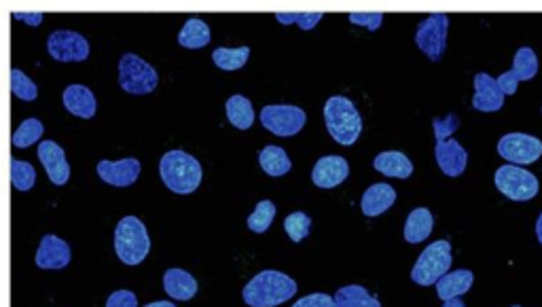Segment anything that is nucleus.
<instances>
[{
    "mask_svg": "<svg viewBox=\"0 0 542 307\" xmlns=\"http://www.w3.org/2000/svg\"><path fill=\"white\" fill-rule=\"evenodd\" d=\"M249 56H250V47H238V49L216 47V49L212 51V62H214L221 70L233 73V70H240L246 62H249Z\"/></svg>",
    "mask_w": 542,
    "mask_h": 307,
    "instance_id": "cd10ccee",
    "label": "nucleus"
},
{
    "mask_svg": "<svg viewBox=\"0 0 542 307\" xmlns=\"http://www.w3.org/2000/svg\"><path fill=\"white\" fill-rule=\"evenodd\" d=\"M11 92H13V96L23 100V102H34L39 96L37 83L31 76L23 75V70L17 66L11 68Z\"/></svg>",
    "mask_w": 542,
    "mask_h": 307,
    "instance_id": "7c9ffc66",
    "label": "nucleus"
},
{
    "mask_svg": "<svg viewBox=\"0 0 542 307\" xmlns=\"http://www.w3.org/2000/svg\"><path fill=\"white\" fill-rule=\"evenodd\" d=\"M284 229L293 241H303L310 235L311 218L305 212H293L284 218Z\"/></svg>",
    "mask_w": 542,
    "mask_h": 307,
    "instance_id": "72a5a7b5",
    "label": "nucleus"
},
{
    "mask_svg": "<svg viewBox=\"0 0 542 307\" xmlns=\"http://www.w3.org/2000/svg\"><path fill=\"white\" fill-rule=\"evenodd\" d=\"M350 165L339 155H324L311 170V180L318 189H335L347 179Z\"/></svg>",
    "mask_w": 542,
    "mask_h": 307,
    "instance_id": "4468645a",
    "label": "nucleus"
},
{
    "mask_svg": "<svg viewBox=\"0 0 542 307\" xmlns=\"http://www.w3.org/2000/svg\"><path fill=\"white\" fill-rule=\"evenodd\" d=\"M11 182H13L17 191H31L34 182H37V170H34L32 163L13 159L11 162Z\"/></svg>",
    "mask_w": 542,
    "mask_h": 307,
    "instance_id": "2f4dec72",
    "label": "nucleus"
},
{
    "mask_svg": "<svg viewBox=\"0 0 542 307\" xmlns=\"http://www.w3.org/2000/svg\"><path fill=\"white\" fill-rule=\"evenodd\" d=\"M297 294V282L282 271L265 269L257 274L241 291L249 307H278Z\"/></svg>",
    "mask_w": 542,
    "mask_h": 307,
    "instance_id": "f257e3e1",
    "label": "nucleus"
},
{
    "mask_svg": "<svg viewBox=\"0 0 542 307\" xmlns=\"http://www.w3.org/2000/svg\"><path fill=\"white\" fill-rule=\"evenodd\" d=\"M540 113H542V110H540Z\"/></svg>",
    "mask_w": 542,
    "mask_h": 307,
    "instance_id": "49530a36",
    "label": "nucleus"
},
{
    "mask_svg": "<svg viewBox=\"0 0 542 307\" xmlns=\"http://www.w3.org/2000/svg\"><path fill=\"white\" fill-rule=\"evenodd\" d=\"M258 163H261L265 174L274 176V179L288 174L293 168L291 157L286 155V151L282 149V146H274V145L265 146V149L258 153Z\"/></svg>",
    "mask_w": 542,
    "mask_h": 307,
    "instance_id": "b1692460",
    "label": "nucleus"
},
{
    "mask_svg": "<svg viewBox=\"0 0 542 307\" xmlns=\"http://www.w3.org/2000/svg\"><path fill=\"white\" fill-rule=\"evenodd\" d=\"M511 73L517 76V81H529L534 79L538 73V57L532 47H520L515 53V60H512Z\"/></svg>",
    "mask_w": 542,
    "mask_h": 307,
    "instance_id": "c85d7f7f",
    "label": "nucleus"
},
{
    "mask_svg": "<svg viewBox=\"0 0 542 307\" xmlns=\"http://www.w3.org/2000/svg\"><path fill=\"white\" fill-rule=\"evenodd\" d=\"M13 17L20 22L31 23V26H39V23H43V13H23V11H15Z\"/></svg>",
    "mask_w": 542,
    "mask_h": 307,
    "instance_id": "a19ab883",
    "label": "nucleus"
},
{
    "mask_svg": "<svg viewBox=\"0 0 542 307\" xmlns=\"http://www.w3.org/2000/svg\"><path fill=\"white\" fill-rule=\"evenodd\" d=\"M473 282H475L473 271L456 269V271H450V274H445L434 286H437L439 299L450 301V299H459L462 294H467L470 291V286H473Z\"/></svg>",
    "mask_w": 542,
    "mask_h": 307,
    "instance_id": "4be33fe9",
    "label": "nucleus"
},
{
    "mask_svg": "<svg viewBox=\"0 0 542 307\" xmlns=\"http://www.w3.org/2000/svg\"><path fill=\"white\" fill-rule=\"evenodd\" d=\"M443 307H467V305H464L462 299H450V301H445Z\"/></svg>",
    "mask_w": 542,
    "mask_h": 307,
    "instance_id": "79ce46f5",
    "label": "nucleus"
},
{
    "mask_svg": "<svg viewBox=\"0 0 542 307\" xmlns=\"http://www.w3.org/2000/svg\"><path fill=\"white\" fill-rule=\"evenodd\" d=\"M151 238L144 223L136 216L121 218L115 229V252L121 263L138 265L149 257Z\"/></svg>",
    "mask_w": 542,
    "mask_h": 307,
    "instance_id": "20e7f679",
    "label": "nucleus"
},
{
    "mask_svg": "<svg viewBox=\"0 0 542 307\" xmlns=\"http://www.w3.org/2000/svg\"><path fill=\"white\" fill-rule=\"evenodd\" d=\"M144 307H176V305L172 303V301H155V303H149Z\"/></svg>",
    "mask_w": 542,
    "mask_h": 307,
    "instance_id": "c03bdc74",
    "label": "nucleus"
},
{
    "mask_svg": "<svg viewBox=\"0 0 542 307\" xmlns=\"http://www.w3.org/2000/svg\"><path fill=\"white\" fill-rule=\"evenodd\" d=\"M512 307H521V305H512Z\"/></svg>",
    "mask_w": 542,
    "mask_h": 307,
    "instance_id": "a18cd8bd",
    "label": "nucleus"
},
{
    "mask_svg": "<svg viewBox=\"0 0 542 307\" xmlns=\"http://www.w3.org/2000/svg\"><path fill=\"white\" fill-rule=\"evenodd\" d=\"M305 110L293 104H267L261 110V123L271 134L280 138H291L297 136L305 127Z\"/></svg>",
    "mask_w": 542,
    "mask_h": 307,
    "instance_id": "1a4fd4ad",
    "label": "nucleus"
},
{
    "mask_svg": "<svg viewBox=\"0 0 542 307\" xmlns=\"http://www.w3.org/2000/svg\"><path fill=\"white\" fill-rule=\"evenodd\" d=\"M227 119L232 121L233 127L249 129L255 123V109H252L250 100L246 96L235 93L227 100Z\"/></svg>",
    "mask_w": 542,
    "mask_h": 307,
    "instance_id": "bb28decb",
    "label": "nucleus"
},
{
    "mask_svg": "<svg viewBox=\"0 0 542 307\" xmlns=\"http://www.w3.org/2000/svg\"><path fill=\"white\" fill-rule=\"evenodd\" d=\"M475 96L473 106L481 113H496L504 106V92L500 90L498 79H494L492 75L479 73L475 75Z\"/></svg>",
    "mask_w": 542,
    "mask_h": 307,
    "instance_id": "ddd939ff",
    "label": "nucleus"
},
{
    "mask_svg": "<svg viewBox=\"0 0 542 307\" xmlns=\"http://www.w3.org/2000/svg\"><path fill=\"white\" fill-rule=\"evenodd\" d=\"M394 202H397V191H394V187L386 185V182H375V185H371L363 195V215L380 216L384 215L386 210H390Z\"/></svg>",
    "mask_w": 542,
    "mask_h": 307,
    "instance_id": "6ab92c4d",
    "label": "nucleus"
},
{
    "mask_svg": "<svg viewBox=\"0 0 542 307\" xmlns=\"http://www.w3.org/2000/svg\"><path fill=\"white\" fill-rule=\"evenodd\" d=\"M494 182H496V189L504 197L512 199V202H529L538 195V179L532 172H528L526 168L521 165H500L496 170V176H494Z\"/></svg>",
    "mask_w": 542,
    "mask_h": 307,
    "instance_id": "0eeeda50",
    "label": "nucleus"
},
{
    "mask_svg": "<svg viewBox=\"0 0 542 307\" xmlns=\"http://www.w3.org/2000/svg\"><path fill=\"white\" fill-rule=\"evenodd\" d=\"M47 51L56 62H85L90 57V43L74 31H56L47 39Z\"/></svg>",
    "mask_w": 542,
    "mask_h": 307,
    "instance_id": "9b49d317",
    "label": "nucleus"
},
{
    "mask_svg": "<svg viewBox=\"0 0 542 307\" xmlns=\"http://www.w3.org/2000/svg\"><path fill=\"white\" fill-rule=\"evenodd\" d=\"M210 26L197 17H188L179 34L180 47H187V49H202L210 43Z\"/></svg>",
    "mask_w": 542,
    "mask_h": 307,
    "instance_id": "393cba45",
    "label": "nucleus"
},
{
    "mask_svg": "<svg viewBox=\"0 0 542 307\" xmlns=\"http://www.w3.org/2000/svg\"><path fill=\"white\" fill-rule=\"evenodd\" d=\"M293 307H337V303H335V297H331V294L314 293V294H308V297L299 299Z\"/></svg>",
    "mask_w": 542,
    "mask_h": 307,
    "instance_id": "e433bc0d",
    "label": "nucleus"
},
{
    "mask_svg": "<svg viewBox=\"0 0 542 307\" xmlns=\"http://www.w3.org/2000/svg\"><path fill=\"white\" fill-rule=\"evenodd\" d=\"M536 238H538V241L542 244V212H540L538 221H536Z\"/></svg>",
    "mask_w": 542,
    "mask_h": 307,
    "instance_id": "37998d69",
    "label": "nucleus"
},
{
    "mask_svg": "<svg viewBox=\"0 0 542 307\" xmlns=\"http://www.w3.org/2000/svg\"><path fill=\"white\" fill-rule=\"evenodd\" d=\"M333 297H335V303H337V307H381L380 299L373 297L367 288L358 286V285L339 288Z\"/></svg>",
    "mask_w": 542,
    "mask_h": 307,
    "instance_id": "a878e982",
    "label": "nucleus"
},
{
    "mask_svg": "<svg viewBox=\"0 0 542 307\" xmlns=\"http://www.w3.org/2000/svg\"><path fill=\"white\" fill-rule=\"evenodd\" d=\"M106 307H138V297L132 291H115L106 301Z\"/></svg>",
    "mask_w": 542,
    "mask_h": 307,
    "instance_id": "58836bf2",
    "label": "nucleus"
},
{
    "mask_svg": "<svg viewBox=\"0 0 542 307\" xmlns=\"http://www.w3.org/2000/svg\"><path fill=\"white\" fill-rule=\"evenodd\" d=\"M498 155L512 165H528L540 159L542 143L532 134L511 132L500 138Z\"/></svg>",
    "mask_w": 542,
    "mask_h": 307,
    "instance_id": "9d476101",
    "label": "nucleus"
},
{
    "mask_svg": "<svg viewBox=\"0 0 542 307\" xmlns=\"http://www.w3.org/2000/svg\"><path fill=\"white\" fill-rule=\"evenodd\" d=\"M274 218H275L274 202L263 199V202H258L255 212L249 216V229L255 233H265L271 227V223H274Z\"/></svg>",
    "mask_w": 542,
    "mask_h": 307,
    "instance_id": "473e14b6",
    "label": "nucleus"
},
{
    "mask_svg": "<svg viewBox=\"0 0 542 307\" xmlns=\"http://www.w3.org/2000/svg\"><path fill=\"white\" fill-rule=\"evenodd\" d=\"M43 132H45V126L39 119H26L15 129L13 136H11V143H13V146H17V149H28V146L39 143Z\"/></svg>",
    "mask_w": 542,
    "mask_h": 307,
    "instance_id": "c756f323",
    "label": "nucleus"
},
{
    "mask_svg": "<svg viewBox=\"0 0 542 307\" xmlns=\"http://www.w3.org/2000/svg\"><path fill=\"white\" fill-rule=\"evenodd\" d=\"M324 123L335 143L352 146L363 132V119L356 104L345 96H333L324 104Z\"/></svg>",
    "mask_w": 542,
    "mask_h": 307,
    "instance_id": "7ed1b4c3",
    "label": "nucleus"
},
{
    "mask_svg": "<svg viewBox=\"0 0 542 307\" xmlns=\"http://www.w3.org/2000/svg\"><path fill=\"white\" fill-rule=\"evenodd\" d=\"M163 291L176 301H188L196 297L197 280L185 269H168L163 274Z\"/></svg>",
    "mask_w": 542,
    "mask_h": 307,
    "instance_id": "aec40b11",
    "label": "nucleus"
},
{
    "mask_svg": "<svg viewBox=\"0 0 542 307\" xmlns=\"http://www.w3.org/2000/svg\"><path fill=\"white\" fill-rule=\"evenodd\" d=\"M159 174L163 185L179 195L193 193L204 179L202 163L187 151H168L159 162Z\"/></svg>",
    "mask_w": 542,
    "mask_h": 307,
    "instance_id": "f03ea898",
    "label": "nucleus"
},
{
    "mask_svg": "<svg viewBox=\"0 0 542 307\" xmlns=\"http://www.w3.org/2000/svg\"><path fill=\"white\" fill-rule=\"evenodd\" d=\"M119 85L123 92L134 93V96H144V93L157 90V70L136 53H123L119 60Z\"/></svg>",
    "mask_w": 542,
    "mask_h": 307,
    "instance_id": "423d86ee",
    "label": "nucleus"
},
{
    "mask_svg": "<svg viewBox=\"0 0 542 307\" xmlns=\"http://www.w3.org/2000/svg\"><path fill=\"white\" fill-rule=\"evenodd\" d=\"M70 246L57 235H45L37 250V265L40 269H64L70 263Z\"/></svg>",
    "mask_w": 542,
    "mask_h": 307,
    "instance_id": "f3484780",
    "label": "nucleus"
},
{
    "mask_svg": "<svg viewBox=\"0 0 542 307\" xmlns=\"http://www.w3.org/2000/svg\"><path fill=\"white\" fill-rule=\"evenodd\" d=\"M447 32H450V17L445 13H433L417 26L415 43L428 60L441 62L447 49Z\"/></svg>",
    "mask_w": 542,
    "mask_h": 307,
    "instance_id": "6e6552de",
    "label": "nucleus"
},
{
    "mask_svg": "<svg viewBox=\"0 0 542 307\" xmlns=\"http://www.w3.org/2000/svg\"><path fill=\"white\" fill-rule=\"evenodd\" d=\"M347 17H350V22L354 26H364L367 31H377L381 26V22H384V15L381 13H350Z\"/></svg>",
    "mask_w": 542,
    "mask_h": 307,
    "instance_id": "4c0bfd02",
    "label": "nucleus"
},
{
    "mask_svg": "<svg viewBox=\"0 0 542 307\" xmlns=\"http://www.w3.org/2000/svg\"><path fill=\"white\" fill-rule=\"evenodd\" d=\"M434 157H437L441 172H443L445 176H451V179L464 174V170H467V165H468L467 149H464V146L453 138L443 140V143H437V146H434Z\"/></svg>",
    "mask_w": 542,
    "mask_h": 307,
    "instance_id": "dca6fc26",
    "label": "nucleus"
},
{
    "mask_svg": "<svg viewBox=\"0 0 542 307\" xmlns=\"http://www.w3.org/2000/svg\"><path fill=\"white\" fill-rule=\"evenodd\" d=\"M373 168L377 172L390 179H409L414 174V163L400 151H384L373 159Z\"/></svg>",
    "mask_w": 542,
    "mask_h": 307,
    "instance_id": "412c9836",
    "label": "nucleus"
},
{
    "mask_svg": "<svg viewBox=\"0 0 542 307\" xmlns=\"http://www.w3.org/2000/svg\"><path fill=\"white\" fill-rule=\"evenodd\" d=\"M39 159L53 185H66L70 179V165L66 153H64L60 145L53 143V140H43V143L39 145Z\"/></svg>",
    "mask_w": 542,
    "mask_h": 307,
    "instance_id": "f8f14e48",
    "label": "nucleus"
},
{
    "mask_svg": "<svg viewBox=\"0 0 542 307\" xmlns=\"http://www.w3.org/2000/svg\"><path fill=\"white\" fill-rule=\"evenodd\" d=\"M64 106H66L68 113H73L74 117H81V119H92L93 115H96V96H93V92L90 87L79 85V83H74V85H68L66 90H64Z\"/></svg>",
    "mask_w": 542,
    "mask_h": 307,
    "instance_id": "a211bd4d",
    "label": "nucleus"
},
{
    "mask_svg": "<svg viewBox=\"0 0 542 307\" xmlns=\"http://www.w3.org/2000/svg\"><path fill=\"white\" fill-rule=\"evenodd\" d=\"M98 176L106 185L113 187H129L138 180L140 176V162L136 157H126L119 162H100L98 163Z\"/></svg>",
    "mask_w": 542,
    "mask_h": 307,
    "instance_id": "2eb2a0df",
    "label": "nucleus"
},
{
    "mask_svg": "<svg viewBox=\"0 0 542 307\" xmlns=\"http://www.w3.org/2000/svg\"><path fill=\"white\" fill-rule=\"evenodd\" d=\"M434 127V138H437V143H443V140H450L451 134L456 132L459 127V117L456 113H450L447 117H437V119L433 121Z\"/></svg>",
    "mask_w": 542,
    "mask_h": 307,
    "instance_id": "c9c22d12",
    "label": "nucleus"
},
{
    "mask_svg": "<svg viewBox=\"0 0 542 307\" xmlns=\"http://www.w3.org/2000/svg\"><path fill=\"white\" fill-rule=\"evenodd\" d=\"M434 227V216L428 208H415L409 212L405 221V240L409 244H420V241L428 240Z\"/></svg>",
    "mask_w": 542,
    "mask_h": 307,
    "instance_id": "5701e85b",
    "label": "nucleus"
},
{
    "mask_svg": "<svg viewBox=\"0 0 542 307\" xmlns=\"http://www.w3.org/2000/svg\"><path fill=\"white\" fill-rule=\"evenodd\" d=\"M451 268V244L447 240L433 241L424 248V252L417 259V263L411 269V280L420 286H433L450 274Z\"/></svg>",
    "mask_w": 542,
    "mask_h": 307,
    "instance_id": "39448f33",
    "label": "nucleus"
},
{
    "mask_svg": "<svg viewBox=\"0 0 542 307\" xmlns=\"http://www.w3.org/2000/svg\"><path fill=\"white\" fill-rule=\"evenodd\" d=\"M322 13H275L280 23H299L302 31H311L322 22Z\"/></svg>",
    "mask_w": 542,
    "mask_h": 307,
    "instance_id": "f704fd0d",
    "label": "nucleus"
},
{
    "mask_svg": "<svg viewBox=\"0 0 542 307\" xmlns=\"http://www.w3.org/2000/svg\"><path fill=\"white\" fill-rule=\"evenodd\" d=\"M498 85H500V90L504 92V96H512V93H517L520 81H517V76L509 70V73L498 76Z\"/></svg>",
    "mask_w": 542,
    "mask_h": 307,
    "instance_id": "ea45409f",
    "label": "nucleus"
}]
</instances>
